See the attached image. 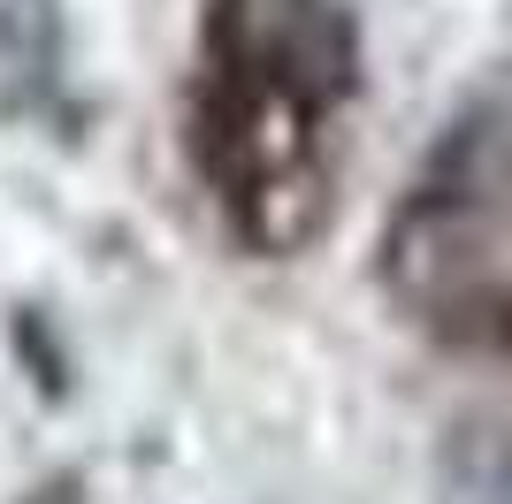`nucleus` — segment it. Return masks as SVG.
Instances as JSON below:
<instances>
[{
    "label": "nucleus",
    "instance_id": "obj_1",
    "mask_svg": "<svg viewBox=\"0 0 512 504\" xmlns=\"http://www.w3.org/2000/svg\"><path fill=\"white\" fill-rule=\"evenodd\" d=\"M360 39L344 0H207L184 146L245 252H299L329 222Z\"/></svg>",
    "mask_w": 512,
    "mask_h": 504
}]
</instances>
